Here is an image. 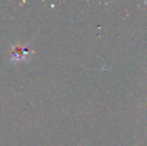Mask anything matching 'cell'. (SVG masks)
Returning a JSON list of instances; mask_svg holds the SVG:
<instances>
[{
    "mask_svg": "<svg viewBox=\"0 0 147 146\" xmlns=\"http://www.w3.org/2000/svg\"><path fill=\"white\" fill-rule=\"evenodd\" d=\"M32 52H34V50H31L28 46L17 45L12 50V59L13 60H23L26 57H29L30 53Z\"/></svg>",
    "mask_w": 147,
    "mask_h": 146,
    "instance_id": "6da1fadb",
    "label": "cell"
}]
</instances>
